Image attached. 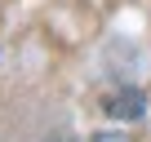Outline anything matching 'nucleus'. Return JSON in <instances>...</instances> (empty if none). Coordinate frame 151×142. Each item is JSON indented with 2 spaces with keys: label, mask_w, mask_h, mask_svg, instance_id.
I'll use <instances>...</instances> for the list:
<instances>
[{
  "label": "nucleus",
  "mask_w": 151,
  "mask_h": 142,
  "mask_svg": "<svg viewBox=\"0 0 151 142\" xmlns=\"http://www.w3.org/2000/svg\"><path fill=\"white\" fill-rule=\"evenodd\" d=\"M85 142H133L124 129H98V133H89Z\"/></svg>",
  "instance_id": "nucleus-2"
},
{
  "label": "nucleus",
  "mask_w": 151,
  "mask_h": 142,
  "mask_svg": "<svg viewBox=\"0 0 151 142\" xmlns=\"http://www.w3.org/2000/svg\"><path fill=\"white\" fill-rule=\"evenodd\" d=\"M102 111H107L111 120H142V115H147V98H142V89H116V93L102 102Z\"/></svg>",
  "instance_id": "nucleus-1"
}]
</instances>
